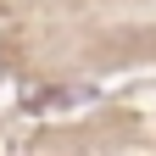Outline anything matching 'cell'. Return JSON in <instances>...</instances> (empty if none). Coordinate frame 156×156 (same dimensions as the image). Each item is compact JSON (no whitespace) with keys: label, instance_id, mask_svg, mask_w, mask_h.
<instances>
[{"label":"cell","instance_id":"1","mask_svg":"<svg viewBox=\"0 0 156 156\" xmlns=\"http://www.w3.org/2000/svg\"><path fill=\"white\" fill-rule=\"evenodd\" d=\"M84 101H95V89H45V95H28L34 112H50V106H84Z\"/></svg>","mask_w":156,"mask_h":156}]
</instances>
